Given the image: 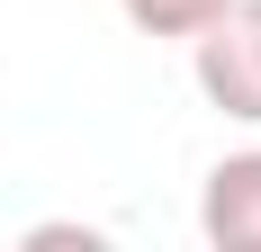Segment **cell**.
Listing matches in <instances>:
<instances>
[{"label":"cell","mask_w":261,"mask_h":252,"mask_svg":"<svg viewBox=\"0 0 261 252\" xmlns=\"http://www.w3.org/2000/svg\"><path fill=\"white\" fill-rule=\"evenodd\" d=\"M189 63H198L207 108L261 126V0H225L198 36H189Z\"/></svg>","instance_id":"cell-1"},{"label":"cell","mask_w":261,"mask_h":252,"mask_svg":"<svg viewBox=\"0 0 261 252\" xmlns=\"http://www.w3.org/2000/svg\"><path fill=\"white\" fill-rule=\"evenodd\" d=\"M198 234L216 252H261V144L252 153H225L198 189Z\"/></svg>","instance_id":"cell-2"},{"label":"cell","mask_w":261,"mask_h":252,"mask_svg":"<svg viewBox=\"0 0 261 252\" xmlns=\"http://www.w3.org/2000/svg\"><path fill=\"white\" fill-rule=\"evenodd\" d=\"M117 9H126L144 36H180V45H189V36H198V27H207L225 0H117Z\"/></svg>","instance_id":"cell-3"}]
</instances>
